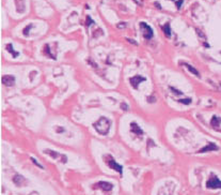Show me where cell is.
I'll return each instance as SVG.
<instances>
[{"mask_svg":"<svg viewBox=\"0 0 221 195\" xmlns=\"http://www.w3.org/2000/svg\"><path fill=\"white\" fill-rule=\"evenodd\" d=\"M93 127L97 131L98 134H100V135H107L110 130V127H111V122L106 117H100L96 122H94Z\"/></svg>","mask_w":221,"mask_h":195,"instance_id":"6da1fadb","label":"cell"},{"mask_svg":"<svg viewBox=\"0 0 221 195\" xmlns=\"http://www.w3.org/2000/svg\"><path fill=\"white\" fill-rule=\"evenodd\" d=\"M104 161H105V163H106L108 167H110V168H112V169H114L115 172H118L121 176L123 175V167H122L120 164H118V163L114 161V159L112 158L110 155H104Z\"/></svg>","mask_w":221,"mask_h":195,"instance_id":"7a4b0ae2","label":"cell"},{"mask_svg":"<svg viewBox=\"0 0 221 195\" xmlns=\"http://www.w3.org/2000/svg\"><path fill=\"white\" fill-rule=\"evenodd\" d=\"M206 188L207 189H221V180L216 175L212 174L206 182Z\"/></svg>","mask_w":221,"mask_h":195,"instance_id":"3957f363","label":"cell"},{"mask_svg":"<svg viewBox=\"0 0 221 195\" xmlns=\"http://www.w3.org/2000/svg\"><path fill=\"white\" fill-rule=\"evenodd\" d=\"M140 28H141V30H142V34H143L144 39H147V40L152 39L153 38V30H152V28L149 27L147 23L141 22L140 23Z\"/></svg>","mask_w":221,"mask_h":195,"instance_id":"277c9868","label":"cell"},{"mask_svg":"<svg viewBox=\"0 0 221 195\" xmlns=\"http://www.w3.org/2000/svg\"><path fill=\"white\" fill-rule=\"evenodd\" d=\"M93 189L94 190L100 189V190L105 191V192H110V191L113 189V186H112V183H110V182H106V181H98V182H96L93 186Z\"/></svg>","mask_w":221,"mask_h":195,"instance_id":"5b68a950","label":"cell"},{"mask_svg":"<svg viewBox=\"0 0 221 195\" xmlns=\"http://www.w3.org/2000/svg\"><path fill=\"white\" fill-rule=\"evenodd\" d=\"M44 152L46 153V155H49L50 157L53 159H56V160H60V161L62 162V163H66V161H67V159H66L65 155H60V153H58V152L53 151V150H48V149H45L44 150Z\"/></svg>","mask_w":221,"mask_h":195,"instance_id":"8992f818","label":"cell"},{"mask_svg":"<svg viewBox=\"0 0 221 195\" xmlns=\"http://www.w3.org/2000/svg\"><path fill=\"white\" fill-rule=\"evenodd\" d=\"M144 81H145V77H142V76H139V75H136V76H134V77H131L130 79H129L130 85L134 87L135 89H138L139 84L142 83V82H144Z\"/></svg>","mask_w":221,"mask_h":195,"instance_id":"52a82bcc","label":"cell"},{"mask_svg":"<svg viewBox=\"0 0 221 195\" xmlns=\"http://www.w3.org/2000/svg\"><path fill=\"white\" fill-rule=\"evenodd\" d=\"M15 83V78L12 75H4L2 76V84L6 87H12Z\"/></svg>","mask_w":221,"mask_h":195,"instance_id":"ba28073f","label":"cell"},{"mask_svg":"<svg viewBox=\"0 0 221 195\" xmlns=\"http://www.w3.org/2000/svg\"><path fill=\"white\" fill-rule=\"evenodd\" d=\"M218 150V146H216L215 144H213V143H209L208 145L206 146V147H203L202 149H200L199 153H204V152H208V151H217Z\"/></svg>","mask_w":221,"mask_h":195,"instance_id":"9c48e42d","label":"cell"},{"mask_svg":"<svg viewBox=\"0 0 221 195\" xmlns=\"http://www.w3.org/2000/svg\"><path fill=\"white\" fill-rule=\"evenodd\" d=\"M13 182L15 183L17 186H22L24 184H26V179L22 175H15L13 178Z\"/></svg>","mask_w":221,"mask_h":195,"instance_id":"30bf717a","label":"cell"},{"mask_svg":"<svg viewBox=\"0 0 221 195\" xmlns=\"http://www.w3.org/2000/svg\"><path fill=\"white\" fill-rule=\"evenodd\" d=\"M130 128H131V131L134 132V133H136L137 135H143V131L141 130L140 128H139V126L137 124V122H131L130 123Z\"/></svg>","mask_w":221,"mask_h":195,"instance_id":"8fae6325","label":"cell"},{"mask_svg":"<svg viewBox=\"0 0 221 195\" xmlns=\"http://www.w3.org/2000/svg\"><path fill=\"white\" fill-rule=\"evenodd\" d=\"M220 123H221V118L217 117V116H213L212 120H210V124H212V127L218 128L219 126H220Z\"/></svg>","mask_w":221,"mask_h":195,"instance_id":"7c38bea8","label":"cell"},{"mask_svg":"<svg viewBox=\"0 0 221 195\" xmlns=\"http://www.w3.org/2000/svg\"><path fill=\"white\" fill-rule=\"evenodd\" d=\"M182 65H185V67H186V68L188 69V70H189V71L191 72L192 74H194L196 76H198V77H200V74H199V72H198V70H196V69H194L193 67H191L189 63H186V62H182Z\"/></svg>","mask_w":221,"mask_h":195,"instance_id":"4fadbf2b","label":"cell"},{"mask_svg":"<svg viewBox=\"0 0 221 195\" xmlns=\"http://www.w3.org/2000/svg\"><path fill=\"white\" fill-rule=\"evenodd\" d=\"M162 30H163V32H165L166 37H171V29H170V24L169 23H167L166 25L162 26Z\"/></svg>","mask_w":221,"mask_h":195,"instance_id":"5bb4252c","label":"cell"},{"mask_svg":"<svg viewBox=\"0 0 221 195\" xmlns=\"http://www.w3.org/2000/svg\"><path fill=\"white\" fill-rule=\"evenodd\" d=\"M6 50L12 54L13 57H17V56H18V53H17V52H14V50H13L12 44H8V45H6Z\"/></svg>","mask_w":221,"mask_h":195,"instance_id":"9a60e30c","label":"cell"},{"mask_svg":"<svg viewBox=\"0 0 221 195\" xmlns=\"http://www.w3.org/2000/svg\"><path fill=\"white\" fill-rule=\"evenodd\" d=\"M30 28H32V25H28L27 27L24 29V31H22V33L25 34V35H28L29 34V30H30Z\"/></svg>","mask_w":221,"mask_h":195,"instance_id":"2e32d148","label":"cell"},{"mask_svg":"<svg viewBox=\"0 0 221 195\" xmlns=\"http://www.w3.org/2000/svg\"><path fill=\"white\" fill-rule=\"evenodd\" d=\"M178 102L183 103V104H190V103H191V99H187V100L181 99V100H178Z\"/></svg>","mask_w":221,"mask_h":195,"instance_id":"e0dca14e","label":"cell"},{"mask_svg":"<svg viewBox=\"0 0 221 195\" xmlns=\"http://www.w3.org/2000/svg\"><path fill=\"white\" fill-rule=\"evenodd\" d=\"M93 21H92V19H91V17H90V16H87V24H86V25H87V27H88V26H90L91 25V24H93Z\"/></svg>","mask_w":221,"mask_h":195,"instance_id":"ac0fdd59","label":"cell"},{"mask_svg":"<svg viewBox=\"0 0 221 195\" xmlns=\"http://www.w3.org/2000/svg\"><path fill=\"white\" fill-rule=\"evenodd\" d=\"M31 161L33 162V163H34V164L36 165L37 167H40V168H44V167L42 166V165H41V164H39V163H37V162H36V160H35L34 158H31Z\"/></svg>","mask_w":221,"mask_h":195,"instance_id":"d6986e66","label":"cell"},{"mask_svg":"<svg viewBox=\"0 0 221 195\" xmlns=\"http://www.w3.org/2000/svg\"><path fill=\"white\" fill-rule=\"evenodd\" d=\"M170 89H171L172 91H173V92H175V93H178V94H180V96H181V94H182L181 91H178V90H176V89H175V88H173V87H170Z\"/></svg>","mask_w":221,"mask_h":195,"instance_id":"ffe728a7","label":"cell"},{"mask_svg":"<svg viewBox=\"0 0 221 195\" xmlns=\"http://www.w3.org/2000/svg\"><path fill=\"white\" fill-rule=\"evenodd\" d=\"M116 27L118 28H125L126 27V24H125V23H120V24H118Z\"/></svg>","mask_w":221,"mask_h":195,"instance_id":"44dd1931","label":"cell"},{"mask_svg":"<svg viewBox=\"0 0 221 195\" xmlns=\"http://www.w3.org/2000/svg\"><path fill=\"white\" fill-rule=\"evenodd\" d=\"M182 3H183V0H178V2H176V8H178V9L181 8Z\"/></svg>","mask_w":221,"mask_h":195,"instance_id":"7402d4cb","label":"cell"},{"mask_svg":"<svg viewBox=\"0 0 221 195\" xmlns=\"http://www.w3.org/2000/svg\"><path fill=\"white\" fill-rule=\"evenodd\" d=\"M122 108H123V109H126V111H127V109H128L127 104H124V103H123V104H122Z\"/></svg>","mask_w":221,"mask_h":195,"instance_id":"603a6c76","label":"cell"},{"mask_svg":"<svg viewBox=\"0 0 221 195\" xmlns=\"http://www.w3.org/2000/svg\"><path fill=\"white\" fill-rule=\"evenodd\" d=\"M134 1H137L139 6H142V4H143V1H142V0H134Z\"/></svg>","mask_w":221,"mask_h":195,"instance_id":"cb8c5ba5","label":"cell"},{"mask_svg":"<svg viewBox=\"0 0 221 195\" xmlns=\"http://www.w3.org/2000/svg\"><path fill=\"white\" fill-rule=\"evenodd\" d=\"M155 6L158 8V9H161V6H159V3L158 2H155Z\"/></svg>","mask_w":221,"mask_h":195,"instance_id":"d4e9b609","label":"cell"},{"mask_svg":"<svg viewBox=\"0 0 221 195\" xmlns=\"http://www.w3.org/2000/svg\"><path fill=\"white\" fill-rule=\"evenodd\" d=\"M30 195H39V194H37L36 192H33V193H32V194H30Z\"/></svg>","mask_w":221,"mask_h":195,"instance_id":"484cf974","label":"cell"}]
</instances>
